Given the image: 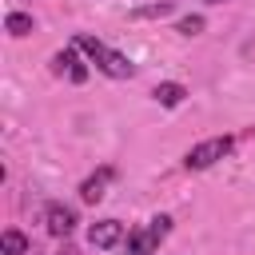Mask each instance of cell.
Here are the masks:
<instances>
[{
	"label": "cell",
	"instance_id": "obj_1",
	"mask_svg": "<svg viewBox=\"0 0 255 255\" xmlns=\"http://www.w3.org/2000/svg\"><path fill=\"white\" fill-rule=\"evenodd\" d=\"M76 48H80L104 76H112V80H128V76H135V64H131L124 52L108 48L104 40H96V36H76Z\"/></svg>",
	"mask_w": 255,
	"mask_h": 255
},
{
	"label": "cell",
	"instance_id": "obj_2",
	"mask_svg": "<svg viewBox=\"0 0 255 255\" xmlns=\"http://www.w3.org/2000/svg\"><path fill=\"white\" fill-rule=\"evenodd\" d=\"M171 231V219L167 215H155V219H147L143 227H135L124 243H128V255H155V247L163 243V235Z\"/></svg>",
	"mask_w": 255,
	"mask_h": 255
},
{
	"label": "cell",
	"instance_id": "obj_3",
	"mask_svg": "<svg viewBox=\"0 0 255 255\" xmlns=\"http://www.w3.org/2000/svg\"><path fill=\"white\" fill-rule=\"evenodd\" d=\"M231 147H235V139H231V135H211V139L195 143V147L183 155V167H187V171H203V167L219 163V159H223Z\"/></svg>",
	"mask_w": 255,
	"mask_h": 255
},
{
	"label": "cell",
	"instance_id": "obj_4",
	"mask_svg": "<svg viewBox=\"0 0 255 255\" xmlns=\"http://www.w3.org/2000/svg\"><path fill=\"white\" fill-rule=\"evenodd\" d=\"M88 239H92V247H116V243H124V223L120 219H100V223H92L88 227Z\"/></svg>",
	"mask_w": 255,
	"mask_h": 255
},
{
	"label": "cell",
	"instance_id": "obj_5",
	"mask_svg": "<svg viewBox=\"0 0 255 255\" xmlns=\"http://www.w3.org/2000/svg\"><path fill=\"white\" fill-rule=\"evenodd\" d=\"M44 223H48V231H52V235H72V227H76V211H72V207H64V203H48Z\"/></svg>",
	"mask_w": 255,
	"mask_h": 255
},
{
	"label": "cell",
	"instance_id": "obj_6",
	"mask_svg": "<svg viewBox=\"0 0 255 255\" xmlns=\"http://www.w3.org/2000/svg\"><path fill=\"white\" fill-rule=\"evenodd\" d=\"M52 64H56V72H68L76 84H80V80H88V68L80 64L76 48H64V52H56V60H52Z\"/></svg>",
	"mask_w": 255,
	"mask_h": 255
},
{
	"label": "cell",
	"instance_id": "obj_7",
	"mask_svg": "<svg viewBox=\"0 0 255 255\" xmlns=\"http://www.w3.org/2000/svg\"><path fill=\"white\" fill-rule=\"evenodd\" d=\"M183 96H187V88H183V84H171V80H167V84H155V92H151V100L163 104V108H179Z\"/></svg>",
	"mask_w": 255,
	"mask_h": 255
},
{
	"label": "cell",
	"instance_id": "obj_8",
	"mask_svg": "<svg viewBox=\"0 0 255 255\" xmlns=\"http://www.w3.org/2000/svg\"><path fill=\"white\" fill-rule=\"evenodd\" d=\"M108 179H112V171H108V167H104L100 175L84 179V183H80V199H84V203H100V199H104V183H108Z\"/></svg>",
	"mask_w": 255,
	"mask_h": 255
},
{
	"label": "cell",
	"instance_id": "obj_9",
	"mask_svg": "<svg viewBox=\"0 0 255 255\" xmlns=\"http://www.w3.org/2000/svg\"><path fill=\"white\" fill-rule=\"evenodd\" d=\"M0 251H4V255H24V251H28V239H24V231L8 227V231L0 235Z\"/></svg>",
	"mask_w": 255,
	"mask_h": 255
},
{
	"label": "cell",
	"instance_id": "obj_10",
	"mask_svg": "<svg viewBox=\"0 0 255 255\" xmlns=\"http://www.w3.org/2000/svg\"><path fill=\"white\" fill-rule=\"evenodd\" d=\"M4 28H8V36H28V32H32V16H28V12H8Z\"/></svg>",
	"mask_w": 255,
	"mask_h": 255
},
{
	"label": "cell",
	"instance_id": "obj_11",
	"mask_svg": "<svg viewBox=\"0 0 255 255\" xmlns=\"http://www.w3.org/2000/svg\"><path fill=\"white\" fill-rule=\"evenodd\" d=\"M171 12V0H159V4H147V8H135L131 16L135 20H159V16H167Z\"/></svg>",
	"mask_w": 255,
	"mask_h": 255
},
{
	"label": "cell",
	"instance_id": "obj_12",
	"mask_svg": "<svg viewBox=\"0 0 255 255\" xmlns=\"http://www.w3.org/2000/svg\"><path fill=\"white\" fill-rule=\"evenodd\" d=\"M203 32V16H183L179 20V36H199Z\"/></svg>",
	"mask_w": 255,
	"mask_h": 255
},
{
	"label": "cell",
	"instance_id": "obj_13",
	"mask_svg": "<svg viewBox=\"0 0 255 255\" xmlns=\"http://www.w3.org/2000/svg\"><path fill=\"white\" fill-rule=\"evenodd\" d=\"M207 4H223V0H207Z\"/></svg>",
	"mask_w": 255,
	"mask_h": 255
}]
</instances>
